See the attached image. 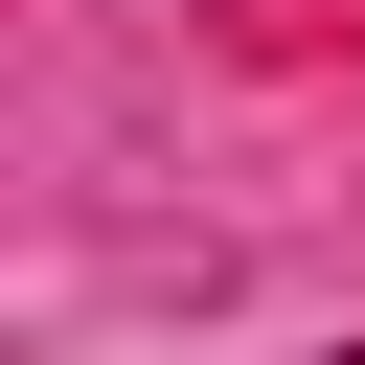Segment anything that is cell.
Wrapping results in <instances>:
<instances>
[{
  "label": "cell",
  "mask_w": 365,
  "mask_h": 365,
  "mask_svg": "<svg viewBox=\"0 0 365 365\" xmlns=\"http://www.w3.org/2000/svg\"><path fill=\"white\" fill-rule=\"evenodd\" d=\"M342 365H365V342H342Z\"/></svg>",
  "instance_id": "cell-1"
}]
</instances>
